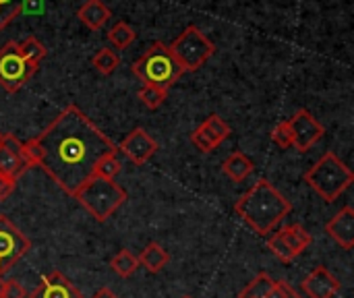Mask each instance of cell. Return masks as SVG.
Wrapping results in <instances>:
<instances>
[{
  "mask_svg": "<svg viewBox=\"0 0 354 298\" xmlns=\"http://www.w3.org/2000/svg\"><path fill=\"white\" fill-rule=\"evenodd\" d=\"M33 141L39 151L37 166L73 197L95 174L100 160L118 151L89 116L73 104L66 106Z\"/></svg>",
  "mask_w": 354,
  "mask_h": 298,
  "instance_id": "6da1fadb",
  "label": "cell"
},
{
  "mask_svg": "<svg viewBox=\"0 0 354 298\" xmlns=\"http://www.w3.org/2000/svg\"><path fill=\"white\" fill-rule=\"evenodd\" d=\"M234 212L261 236L274 232V228L292 212L290 201L266 178H259L234 205Z\"/></svg>",
  "mask_w": 354,
  "mask_h": 298,
  "instance_id": "7a4b0ae2",
  "label": "cell"
},
{
  "mask_svg": "<svg viewBox=\"0 0 354 298\" xmlns=\"http://www.w3.org/2000/svg\"><path fill=\"white\" fill-rule=\"evenodd\" d=\"M133 75L143 83V85H153L160 89H170L180 77H183V66L170 52V46L156 41L149 46V50L133 62Z\"/></svg>",
  "mask_w": 354,
  "mask_h": 298,
  "instance_id": "3957f363",
  "label": "cell"
},
{
  "mask_svg": "<svg viewBox=\"0 0 354 298\" xmlns=\"http://www.w3.org/2000/svg\"><path fill=\"white\" fill-rule=\"evenodd\" d=\"M353 180L351 168L332 151L324 153L322 160H317L305 174V183L328 203H334L353 185Z\"/></svg>",
  "mask_w": 354,
  "mask_h": 298,
  "instance_id": "277c9868",
  "label": "cell"
},
{
  "mask_svg": "<svg viewBox=\"0 0 354 298\" xmlns=\"http://www.w3.org/2000/svg\"><path fill=\"white\" fill-rule=\"evenodd\" d=\"M75 197L89 212V216H93L97 222H106L122 207V203L127 201V191L116 180L93 174L75 193Z\"/></svg>",
  "mask_w": 354,
  "mask_h": 298,
  "instance_id": "5b68a950",
  "label": "cell"
},
{
  "mask_svg": "<svg viewBox=\"0 0 354 298\" xmlns=\"http://www.w3.org/2000/svg\"><path fill=\"white\" fill-rule=\"evenodd\" d=\"M170 52L174 54V58L178 60L185 73L187 71L193 73V71H199L216 54V46L197 25H189L172 41Z\"/></svg>",
  "mask_w": 354,
  "mask_h": 298,
  "instance_id": "8992f818",
  "label": "cell"
},
{
  "mask_svg": "<svg viewBox=\"0 0 354 298\" xmlns=\"http://www.w3.org/2000/svg\"><path fill=\"white\" fill-rule=\"evenodd\" d=\"M37 71L23 58L17 41H6L0 48V87L8 93H17Z\"/></svg>",
  "mask_w": 354,
  "mask_h": 298,
  "instance_id": "52a82bcc",
  "label": "cell"
},
{
  "mask_svg": "<svg viewBox=\"0 0 354 298\" xmlns=\"http://www.w3.org/2000/svg\"><path fill=\"white\" fill-rule=\"evenodd\" d=\"M29 249V239L6 216H0V274L8 272Z\"/></svg>",
  "mask_w": 354,
  "mask_h": 298,
  "instance_id": "ba28073f",
  "label": "cell"
},
{
  "mask_svg": "<svg viewBox=\"0 0 354 298\" xmlns=\"http://www.w3.org/2000/svg\"><path fill=\"white\" fill-rule=\"evenodd\" d=\"M290 131H292V147H297L301 153L309 151L324 135L326 129L322 122L315 120V116L309 110H299L290 120Z\"/></svg>",
  "mask_w": 354,
  "mask_h": 298,
  "instance_id": "9c48e42d",
  "label": "cell"
},
{
  "mask_svg": "<svg viewBox=\"0 0 354 298\" xmlns=\"http://www.w3.org/2000/svg\"><path fill=\"white\" fill-rule=\"evenodd\" d=\"M230 133H232V131H230L228 122H226L222 116L212 114L207 120H203V122L193 131L191 141H193V145H195L199 151L209 153V151H214L222 141H226V139L230 137Z\"/></svg>",
  "mask_w": 354,
  "mask_h": 298,
  "instance_id": "30bf717a",
  "label": "cell"
},
{
  "mask_svg": "<svg viewBox=\"0 0 354 298\" xmlns=\"http://www.w3.org/2000/svg\"><path fill=\"white\" fill-rule=\"evenodd\" d=\"M29 166L23 158V143L15 135H2V139H0V176L19 180V176Z\"/></svg>",
  "mask_w": 354,
  "mask_h": 298,
  "instance_id": "8fae6325",
  "label": "cell"
},
{
  "mask_svg": "<svg viewBox=\"0 0 354 298\" xmlns=\"http://www.w3.org/2000/svg\"><path fill=\"white\" fill-rule=\"evenodd\" d=\"M158 149H160L158 141L151 139V137L147 135V131H143V129H133V131L122 139L118 151H122L133 164L143 166Z\"/></svg>",
  "mask_w": 354,
  "mask_h": 298,
  "instance_id": "7c38bea8",
  "label": "cell"
},
{
  "mask_svg": "<svg viewBox=\"0 0 354 298\" xmlns=\"http://www.w3.org/2000/svg\"><path fill=\"white\" fill-rule=\"evenodd\" d=\"M301 288L309 298H334L340 292V280L328 268L319 266L301 282Z\"/></svg>",
  "mask_w": 354,
  "mask_h": 298,
  "instance_id": "4fadbf2b",
  "label": "cell"
},
{
  "mask_svg": "<svg viewBox=\"0 0 354 298\" xmlns=\"http://www.w3.org/2000/svg\"><path fill=\"white\" fill-rule=\"evenodd\" d=\"M326 232L330 234V239L334 243H338L344 251H351L354 247V209L351 205H346L344 209H340L328 224H326Z\"/></svg>",
  "mask_w": 354,
  "mask_h": 298,
  "instance_id": "5bb4252c",
  "label": "cell"
},
{
  "mask_svg": "<svg viewBox=\"0 0 354 298\" xmlns=\"http://www.w3.org/2000/svg\"><path fill=\"white\" fill-rule=\"evenodd\" d=\"M31 298H83L81 292L60 274L50 272L41 278V282L33 288Z\"/></svg>",
  "mask_w": 354,
  "mask_h": 298,
  "instance_id": "9a60e30c",
  "label": "cell"
},
{
  "mask_svg": "<svg viewBox=\"0 0 354 298\" xmlns=\"http://www.w3.org/2000/svg\"><path fill=\"white\" fill-rule=\"evenodd\" d=\"M77 17H79V21L87 29L97 31V29H102L110 21L112 12H110V8L102 0H85L81 4V8L77 10Z\"/></svg>",
  "mask_w": 354,
  "mask_h": 298,
  "instance_id": "2e32d148",
  "label": "cell"
},
{
  "mask_svg": "<svg viewBox=\"0 0 354 298\" xmlns=\"http://www.w3.org/2000/svg\"><path fill=\"white\" fill-rule=\"evenodd\" d=\"M278 232H280L284 245L288 247V251L295 255V259H297L301 253H305V251L311 247V243H313V236H311L301 224L286 226V228H282V230H278Z\"/></svg>",
  "mask_w": 354,
  "mask_h": 298,
  "instance_id": "e0dca14e",
  "label": "cell"
},
{
  "mask_svg": "<svg viewBox=\"0 0 354 298\" xmlns=\"http://www.w3.org/2000/svg\"><path fill=\"white\" fill-rule=\"evenodd\" d=\"M253 162H251V158L247 156V153H243V151H234L232 156H228L226 158V162L222 164V170H224V174L230 178V180H234V183H243L251 172H253Z\"/></svg>",
  "mask_w": 354,
  "mask_h": 298,
  "instance_id": "ac0fdd59",
  "label": "cell"
},
{
  "mask_svg": "<svg viewBox=\"0 0 354 298\" xmlns=\"http://www.w3.org/2000/svg\"><path fill=\"white\" fill-rule=\"evenodd\" d=\"M139 259V263L147 270V272H151V274H158V272H162L166 266H168V253L158 245V243H149L143 251H141V255L137 257Z\"/></svg>",
  "mask_w": 354,
  "mask_h": 298,
  "instance_id": "d6986e66",
  "label": "cell"
},
{
  "mask_svg": "<svg viewBox=\"0 0 354 298\" xmlns=\"http://www.w3.org/2000/svg\"><path fill=\"white\" fill-rule=\"evenodd\" d=\"M110 268L114 270V274H118L120 278H131L135 274V270L139 268V259L129 251V249H120L112 259H110Z\"/></svg>",
  "mask_w": 354,
  "mask_h": 298,
  "instance_id": "ffe728a7",
  "label": "cell"
},
{
  "mask_svg": "<svg viewBox=\"0 0 354 298\" xmlns=\"http://www.w3.org/2000/svg\"><path fill=\"white\" fill-rule=\"evenodd\" d=\"M19 46V52L23 54V58L27 60V62H31L33 66H39V62L48 56V50H46V46L37 39V37H33V35H29V37H25L21 44H17Z\"/></svg>",
  "mask_w": 354,
  "mask_h": 298,
  "instance_id": "44dd1931",
  "label": "cell"
},
{
  "mask_svg": "<svg viewBox=\"0 0 354 298\" xmlns=\"http://www.w3.org/2000/svg\"><path fill=\"white\" fill-rule=\"evenodd\" d=\"M108 39L114 48L118 50H127L133 41H135V29L124 23V21H118L110 31H108Z\"/></svg>",
  "mask_w": 354,
  "mask_h": 298,
  "instance_id": "7402d4cb",
  "label": "cell"
},
{
  "mask_svg": "<svg viewBox=\"0 0 354 298\" xmlns=\"http://www.w3.org/2000/svg\"><path fill=\"white\" fill-rule=\"evenodd\" d=\"M91 64L95 66V71H97L100 75H112V73L118 68L120 58L114 54V50H110V48H102V50H97V52L93 54Z\"/></svg>",
  "mask_w": 354,
  "mask_h": 298,
  "instance_id": "603a6c76",
  "label": "cell"
},
{
  "mask_svg": "<svg viewBox=\"0 0 354 298\" xmlns=\"http://www.w3.org/2000/svg\"><path fill=\"white\" fill-rule=\"evenodd\" d=\"M274 284H276V280H272L268 274H259L245 286V290L241 292V298H266Z\"/></svg>",
  "mask_w": 354,
  "mask_h": 298,
  "instance_id": "cb8c5ba5",
  "label": "cell"
},
{
  "mask_svg": "<svg viewBox=\"0 0 354 298\" xmlns=\"http://www.w3.org/2000/svg\"><path fill=\"white\" fill-rule=\"evenodd\" d=\"M31 0H0V29L8 27Z\"/></svg>",
  "mask_w": 354,
  "mask_h": 298,
  "instance_id": "d4e9b609",
  "label": "cell"
},
{
  "mask_svg": "<svg viewBox=\"0 0 354 298\" xmlns=\"http://www.w3.org/2000/svg\"><path fill=\"white\" fill-rule=\"evenodd\" d=\"M166 95H168L166 89H160V87H153V85H143V87L139 89V100H141L149 110L160 108V106L166 102Z\"/></svg>",
  "mask_w": 354,
  "mask_h": 298,
  "instance_id": "484cf974",
  "label": "cell"
},
{
  "mask_svg": "<svg viewBox=\"0 0 354 298\" xmlns=\"http://www.w3.org/2000/svg\"><path fill=\"white\" fill-rule=\"evenodd\" d=\"M270 137H272V141H274L278 147H282V149L292 147V131H290L288 120H280V122L272 129Z\"/></svg>",
  "mask_w": 354,
  "mask_h": 298,
  "instance_id": "4316f807",
  "label": "cell"
},
{
  "mask_svg": "<svg viewBox=\"0 0 354 298\" xmlns=\"http://www.w3.org/2000/svg\"><path fill=\"white\" fill-rule=\"evenodd\" d=\"M118 172H120V162L116 160V153L106 156V158H104V160H100V164L95 166V174H97V176H102V178H110V180H114Z\"/></svg>",
  "mask_w": 354,
  "mask_h": 298,
  "instance_id": "83f0119b",
  "label": "cell"
},
{
  "mask_svg": "<svg viewBox=\"0 0 354 298\" xmlns=\"http://www.w3.org/2000/svg\"><path fill=\"white\" fill-rule=\"evenodd\" d=\"M268 247H270V251H272L280 261H284V263L295 261V255H292V253L288 251V247L284 245V241H282L280 232H274V234L268 239Z\"/></svg>",
  "mask_w": 354,
  "mask_h": 298,
  "instance_id": "f1b7e54d",
  "label": "cell"
},
{
  "mask_svg": "<svg viewBox=\"0 0 354 298\" xmlns=\"http://www.w3.org/2000/svg\"><path fill=\"white\" fill-rule=\"evenodd\" d=\"M25 297H27L25 288H23L17 280H6L2 298H25Z\"/></svg>",
  "mask_w": 354,
  "mask_h": 298,
  "instance_id": "f546056e",
  "label": "cell"
},
{
  "mask_svg": "<svg viewBox=\"0 0 354 298\" xmlns=\"http://www.w3.org/2000/svg\"><path fill=\"white\" fill-rule=\"evenodd\" d=\"M284 290H286V282H276L266 298H284Z\"/></svg>",
  "mask_w": 354,
  "mask_h": 298,
  "instance_id": "4dcf8cb0",
  "label": "cell"
},
{
  "mask_svg": "<svg viewBox=\"0 0 354 298\" xmlns=\"http://www.w3.org/2000/svg\"><path fill=\"white\" fill-rule=\"evenodd\" d=\"M93 298H118L110 288H100L95 295H93Z\"/></svg>",
  "mask_w": 354,
  "mask_h": 298,
  "instance_id": "1f68e13d",
  "label": "cell"
},
{
  "mask_svg": "<svg viewBox=\"0 0 354 298\" xmlns=\"http://www.w3.org/2000/svg\"><path fill=\"white\" fill-rule=\"evenodd\" d=\"M284 298H303V297H301V295H299V292H297V290H295L292 286H288V284H286V290H284Z\"/></svg>",
  "mask_w": 354,
  "mask_h": 298,
  "instance_id": "d6a6232c",
  "label": "cell"
},
{
  "mask_svg": "<svg viewBox=\"0 0 354 298\" xmlns=\"http://www.w3.org/2000/svg\"><path fill=\"white\" fill-rule=\"evenodd\" d=\"M4 284H6V280L2 278V274H0V298L4 295Z\"/></svg>",
  "mask_w": 354,
  "mask_h": 298,
  "instance_id": "836d02e7",
  "label": "cell"
},
{
  "mask_svg": "<svg viewBox=\"0 0 354 298\" xmlns=\"http://www.w3.org/2000/svg\"><path fill=\"white\" fill-rule=\"evenodd\" d=\"M0 139H2V133H0Z\"/></svg>",
  "mask_w": 354,
  "mask_h": 298,
  "instance_id": "e575fe53",
  "label": "cell"
},
{
  "mask_svg": "<svg viewBox=\"0 0 354 298\" xmlns=\"http://www.w3.org/2000/svg\"><path fill=\"white\" fill-rule=\"evenodd\" d=\"M183 298H191V297H183Z\"/></svg>",
  "mask_w": 354,
  "mask_h": 298,
  "instance_id": "d590c367",
  "label": "cell"
}]
</instances>
